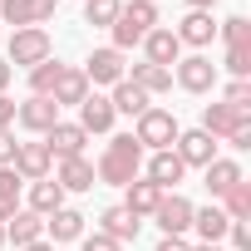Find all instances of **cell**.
Listing matches in <instances>:
<instances>
[{
  "instance_id": "obj_1",
  "label": "cell",
  "mask_w": 251,
  "mask_h": 251,
  "mask_svg": "<svg viewBox=\"0 0 251 251\" xmlns=\"http://www.w3.org/2000/svg\"><path fill=\"white\" fill-rule=\"evenodd\" d=\"M138 168H143L138 138H133V133H118V138H108V148H103L94 177H99V182H113V187H128V182H138Z\"/></svg>"
},
{
  "instance_id": "obj_2",
  "label": "cell",
  "mask_w": 251,
  "mask_h": 251,
  "mask_svg": "<svg viewBox=\"0 0 251 251\" xmlns=\"http://www.w3.org/2000/svg\"><path fill=\"white\" fill-rule=\"evenodd\" d=\"M153 25H158V5H153V0H128V5L118 10V20L108 25V30H113V50L123 54L128 45H143V35H148Z\"/></svg>"
},
{
  "instance_id": "obj_3",
  "label": "cell",
  "mask_w": 251,
  "mask_h": 251,
  "mask_svg": "<svg viewBox=\"0 0 251 251\" xmlns=\"http://www.w3.org/2000/svg\"><path fill=\"white\" fill-rule=\"evenodd\" d=\"M133 138H138V148L163 153V148H173V143H177V118H173L168 108H143V113H138Z\"/></svg>"
},
{
  "instance_id": "obj_4",
  "label": "cell",
  "mask_w": 251,
  "mask_h": 251,
  "mask_svg": "<svg viewBox=\"0 0 251 251\" xmlns=\"http://www.w3.org/2000/svg\"><path fill=\"white\" fill-rule=\"evenodd\" d=\"M45 59H54V45H50V35H45L40 25L10 35V59H5V64H25V69H35V64H45Z\"/></svg>"
},
{
  "instance_id": "obj_5",
  "label": "cell",
  "mask_w": 251,
  "mask_h": 251,
  "mask_svg": "<svg viewBox=\"0 0 251 251\" xmlns=\"http://www.w3.org/2000/svg\"><path fill=\"white\" fill-rule=\"evenodd\" d=\"M10 168H15V177H20V182H40V177H50V168H54V153H50L45 143H15V158H10Z\"/></svg>"
},
{
  "instance_id": "obj_6",
  "label": "cell",
  "mask_w": 251,
  "mask_h": 251,
  "mask_svg": "<svg viewBox=\"0 0 251 251\" xmlns=\"http://www.w3.org/2000/svg\"><path fill=\"white\" fill-rule=\"evenodd\" d=\"M241 128H251L246 108H231V103H207V113H202V133H212V138H236Z\"/></svg>"
},
{
  "instance_id": "obj_7",
  "label": "cell",
  "mask_w": 251,
  "mask_h": 251,
  "mask_svg": "<svg viewBox=\"0 0 251 251\" xmlns=\"http://www.w3.org/2000/svg\"><path fill=\"white\" fill-rule=\"evenodd\" d=\"M15 118L25 123L30 133H50L54 123H59V103H54V99H40V94H30L25 103H15Z\"/></svg>"
},
{
  "instance_id": "obj_8",
  "label": "cell",
  "mask_w": 251,
  "mask_h": 251,
  "mask_svg": "<svg viewBox=\"0 0 251 251\" xmlns=\"http://www.w3.org/2000/svg\"><path fill=\"white\" fill-rule=\"evenodd\" d=\"M177 84H182L187 94H207V89L217 84V64H212L207 54H187V59H177Z\"/></svg>"
},
{
  "instance_id": "obj_9",
  "label": "cell",
  "mask_w": 251,
  "mask_h": 251,
  "mask_svg": "<svg viewBox=\"0 0 251 251\" xmlns=\"http://www.w3.org/2000/svg\"><path fill=\"white\" fill-rule=\"evenodd\" d=\"M0 15H5L15 30H30V25L54 15V0H0Z\"/></svg>"
},
{
  "instance_id": "obj_10",
  "label": "cell",
  "mask_w": 251,
  "mask_h": 251,
  "mask_svg": "<svg viewBox=\"0 0 251 251\" xmlns=\"http://www.w3.org/2000/svg\"><path fill=\"white\" fill-rule=\"evenodd\" d=\"M177 158H182V168H207V163L217 158V138L202 133V128L177 133Z\"/></svg>"
},
{
  "instance_id": "obj_11",
  "label": "cell",
  "mask_w": 251,
  "mask_h": 251,
  "mask_svg": "<svg viewBox=\"0 0 251 251\" xmlns=\"http://www.w3.org/2000/svg\"><path fill=\"white\" fill-rule=\"evenodd\" d=\"M192 212H197V207H192L187 197H177V192L168 197V192H163V202H158V212H153V217H158V226H163L168 236H182V231L192 226Z\"/></svg>"
},
{
  "instance_id": "obj_12",
  "label": "cell",
  "mask_w": 251,
  "mask_h": 251,
  "mask_svg": "<svg viewBox=\"0 0 251 251\" xmlns=\"http://www.w3.org/2000/svg\"><path fill=\"white\" fill-rule=\"evenodd\" d=\"M84 143H89V133L79 128V123H54V128L45 133V148L54 158H84Z\"/></svg>"
},
{
  "instance_id": "obj_13",
  "label": "cell",
  "mask_w": 251,
  "mask_h": 251,
  "mask_svg": "<svg viewBox=\"0 0 251 251\" xmlns=\"http://www.w3.org/2000/svg\"><path fill=\"white\" fill-rule=\"evenodd\" d=\"M143 50H148V64H158V69H173L182 59V45H177L173 30H148L143 35Z\"/></svg>"
},
{
  "instance_id": "obj_14",
  "label": "cell",
  "mask_w": 251,
  "mask_h": 251,
  "mask_svg": "<svg viewBox=\"0 0 251 251\" xmlns=\"http://www.w3.org/2000/svg\"><path fill=\"white\" fill-rule=\"evenodd\" d=\"M84 79L89 84H118L123 79V54L108 45V50H94L89 54V64H84Z\"/></svg>"
},
{
  "instance_id": "obj_15",
  "label": "cell",
  "mask_w": 251,
  "mask_h": 251,
  "mask_svg": "<svg viewBox=\"0 0 251 251\" xmlns=\"http://www.w3.org/2000/svg\"><path fill=\"white\" fill-rule=\"evenodd\" d=\"M79 128H84V133H108V128H113V103H108L103 94H89V99L79 103Z\"/></svg>"
},
{
  "instance_id": "obj_16",
  "label": "cell",
  "mask_w": 251,
  "mask_h": 251,
  "mask_svg": "<svg viewBox=\"0 0 251 251\" xmlns=\"http://www.w3.org/2000/svg\"><path fill=\"white\" fill-rule=\"evenodd\" d=\"M182 173H187V168H182V158H177L173 148H163V153H153V158H148V182H153V187H163V192H168L173 182H182Z\"/></svg>"
},
{
  "instance_id": "obj_17",
  "label": "cell",
  "mask_w": 251,
  "mask_h": 251,
  "mask_svg": "<svg viewBox=\"0 0 251 251\" xmlns=\"http://www.w3.org/2000/svg\"><path fill=\"white\" fill-rule=\"evenodd\" d=\"M50 99L54 103H84L89 99V79H84V69H59V79H54V89H50Z\"/></svg>"
},
{
  "instance_id": "obj_18",
  "label": "cell",
  "mask_w": 251,
  "mask_h": 251,
  "mask_svg": "<svg viewBox=\"0 0 251 251\" xmlns=\"http://www.w3.org/2000/svg\"><path fill=\"white\" fill-rule=\"evenodd\" d=\"M64 192H89L94 187V163L89 158H59V177H54Z\"/></svg>"
},
{
  "instance_id": "obj_19",
  "label": "cell",
  "mask_w": 251,
  "mask_h": 251,
  "mask_svg": "<svg viewBox=\"0 0 251 251\" xmlns=\"http://www.w3.org/2000/svg\"><path fill=\"white\" fill-rule=\"evenodd\" d=\"M40 236H45V217H40V212H15V217H5V241L30 246V241H40Z\"/></svg>"
},
{
  "instance_id": "obj_20",
  "label": "cell",
  "mask_w": 251,
  "mask_h": 251,
  "mask_svg": "<svg viewBox=\"0 0 251 251\" xmlns=\"http://www.w3.org/2000/svg\"><path fill=\"white\" fill-rule=\"evenodd\" d=\"M173 35H177V45H212L217 25H212V15H207V10H192V15L173 30Z\"/></svg>"
},
{
  "instance_id": "obj_21",
  "label": "cell",
  "mask_w": 251,
  "mask_h": 251,
  "mask_svg": "<svg viewBox=\"0 0 251 251\" xmlns=\"http://www.w3.org/2000/svg\"><path fill=\"white\" fill-rule=\"evenodd\" d=\"M103 236H113L118 246H123V241H133V236H138V217L123 207V202L108 207V212H103Z\"/></svg>"
},
{
  "instance_id": "obj_22",
  "label": "cell",
  "mask_w": 251,
  "mask_h": 251,
  "mask_svg": "<svg viewBox=\"0 0 251 251\" xmlns=\"http://www.w3.org/2000/svg\"><path fill=\"white\" fill-rule=\"evenodd\" d=\"M108 103H113V113H133V118H138L143 108H153L148 94H143L138 84H128V79H118V84H113V99H108Z\"/></svg>"
},
{
  "instance_id": "obj_23",
  "label": "cell",
  "mask_w": 251,
  "mask_h": 251,
  "mask_svg": "<svg viewBox=\"0 0 251 251\" xmlns=\"http://www.w3.org/2000/svg\"><path fill=\"white\" fill-rule=\"evenodd\" d=\"M158 202H163V187H153V182H128V207L133 217H153L158 212Z\"/></svg>"
},
{
  "instance_id": "obj_24",
  "label": "cell",
  "mask_w": 251,
  "mask_h": 251,
  "mask_svg": "<svg viewBox=\"0 0 251 251\" xmlns=\"http://www.w3.org/2000/svg\"><path fill=\"white\" fill-rule=\"evenodd\" d=\"M128 84H138V89L153 99V94H168V89H173V69H158V64H133V79H128Z\"/></svg>"
},
{
  "instance_id": "obj_25",
  "label": "cell",
  "mask_w": 251,
  "mask_h": 251,
  "mask_svg": "<svg viewBox=\"0 0 251 251\" xmlns=\"http://www.w3.org/2000/svg\"><path fill=\"white\" fill-rule=\"evenodd\" d=\"M236 182H241V168H236V163H226V158H212V163H207V187H212V197H226Z\"/></svg>"
},
{
  "instance_id": "obj_26",
  "label": "cell",
  "mask_w": 251,
  "mask_h": 251,
  "mask_svg": "<svg viewBox=\"0 0 251 251\" xmlns=\"http://www.w3.org/2000/svg\"><path fill=\"white\" fill-rule=\"evenodd\" d=\"M59 207H64V187H59V182H50V177H40V182L30 187V212L50 217V212H59Z\"/></svg>"
},
{
  "instance_id": "obj_27",
  "label": "cell",
  "mask_w": 251,
  "mask_h": 251,
  "mask_svg": "<svg viewBox=\"0 0 251 251\" xmlns=\"http://www.w3.org/2000/svg\"><path fill=\"white\" fill-rule=\"evenodd\" d=\"M45 226H50V236H54V241H79V236H84V217H79L74 207L50 212V222H45Z\"/></svg>"
},
{
  "instance_id": "obj_28",
  "label": "cell",
  "mask_w": 251,
  "mask_h": 251,
  "mask_svg": "<svg viewBox=\"0 0 251 251\" xmlns=\"http://www.w3.org/2000/svg\"><path fill=\"white\" fill-rule=\"evenodd\" d=\"M192 226L202 231V241H222L231 222H226V212H222V207H202V212H192Z\"/></svg>"
},
{
  "instance_id": "obj_29",
  "label": "cell",
  "mask_w": 251,
  "mask_h": 251,
  "mask_svg": "<svg viewBox=\"0 0 251 251\" xmlns=\"http://www.w3.org/2000/svg\"><path fill=\"white\" fill-rule=\"evenodd\" d=\"M20 212V177L15 168H0V222Z\"/></svg>"
},
{
  "instance_id": "obj_30",
  "label": "cell",
  "mask_w": 251,
  "mask_h": 251,
  "mask_svg": "<svg viewBox=\"0 0 251 251\" xmlns=\"http://www.w3.org/2000/svg\"><path fill=\"white\" fill-rule=\"evenodd\" d=\"M222 212H226V222H246V217H251V182H246V177L226 192V207H222Z\"/></svg>"
},
{
  "instance_id": "obj_31",
  "label": "cell",
  "mask_w": 251,
  "mask_h": 251,
  "mask_svg": "<svg viewBox=\"0 0 251 251\" xmlns=\"http://www.w3.org/2000/svg\"><path fill=\"white\" fill-rule=\"evenodd\" d=\"M59 69H64V64H54V59H45V64H35V69H30V94H40V99H50V89H54V79H59Z\"/></svg>"
},
{
  "instance_id": "obj_32",
  "label": "cell",
  "mask_w": 251,
  "mask_h": 251,
  "mask_svg": "<svg viewBox=\"0 0 251 251\" xmlns=\"http://www.w3.org/2000/svg\"><path fill=\"white\" fill-rule=\"evenodd\" d=\"M123 10V0H84V20L89 25H113Z\"/></svg>"
},
{
  "instance_id": "obj_33",
  "label": "cell",
  "mask_w": 251,
  "mask_h": 251,
  "mask_svg": "<svg viewBox=\"0 0 251 251\" xmlns=\"http://www.w3.org/2000/svg\"><path fill=\"white\" fill-rule=\"evenodd\" d=\"M226 69L236 79H246L251 74V45H226Z\"/></svg>"
},
{
  "instance_id": "obj_34",
  "label": "cell",
  "mask_w": 251,
  "mask_h": 251,
  "mask_svg": "<svg viewBox=\"0 0 251 251\" xmlns=\"http://www.w3.org/2000/svg\"><path fill=\"white\" fill-rule=\"evenodd\" d=\"M222 35H226V45H251V25H246L241 15H231V20H222Z\"/></svg>"
},
{
  "instance_id": "obj_35",
  "label": "cell",
  "mask_w": 251,
  "mask_h": 251,
  "mask_svg": "<svg viewBox=\"0 0 251 251\" xmlns=\"http://www.w3.org/2000/svg\"><path fill=\"white\" fill-rule=\"evenodd\" d=\"M226 103H231V108H251V84H246V79H231V84H226Z\"/></svg>"
},
{
  "instance_id": "obj_36",
  "label": "cell",
  "mask_w": 251,
  "mask_h": 251,
  "mask_svg": "<svg viewBox=\"0 0 251 251\" xmlns=\"http://www.w3.org/2000/svg\"><path fill=\"white\" fill-rule=\"evenodd\" d=\"M226 236H231V246H236V251H251V226H246V222H231V226H226Z\"/></svg>"
},
{
  "instance_id": "obj_37",
  "label": "cell",
  "mask_w": 251,
  "mask_h": 251,
  "mask_svg": "<svg viewBox=\"0 0 251 251\" xmlns=\"http://www.w3.org/2000/svg\"><path fill=\"white\" fill-rule=\"evenodd\" d=\"M84 251H123L113 236H103V231H94V236H84Z\"/></svg>"
},
{
  "instance_id": "obj_38",
  "label": "cell",
  "mask_w": 251,
  "mask_h": 251,
  "mask_svg": "<svg viewBox=\"0 0 251 251\" xmlns=\"http://www.w3.org/2000/svg\"><path fill=\"white\" fill-rule=\"evenodd\" d=\"M10 123H15V103H10L5 94H0V133H5V128H10Z\"/></svg>"
},
{
  "instance_id": "obj_39",
  "label": "cell",
  "mask_w": 251,
  "mask_h": 251,
  "mask_svg": "<svg viewBox=\"0 0 251 251\" xmlns=\"http://www.w3.org/2000/svg\"><path fill=\"white\" fill-rule=\"evenodd\" d=\"M10 158H15V138L0 133V168H10Z\"/></svg>"
},
{
  "instance_id": "obj_40",
  "label": "cell",
  "mask_w": 251,
  "mask_h": 251,
  "mask_svg": "<svg viewBox=\"0 0 251 251\" xmlns=\"http://www.w3.org/2000/svg\"><path fill=\"white\" fill-rule=\"evenodd\" d=\"M158 251H187V241H182V236H163V241H158Z\"/></svg>"
},
{
  "instance_id": "obj_41",
  "label": "cell",
  "mask_w": 251,
  "mask_h": 251,
  "mask_svg": "<svg viewBox=\"0 0 251 251\" xmlns=\"http://www.w3.org/2000/svg\"><path fill=\"white\" fill-rule=\"evenodd\" d=\"M5 84H10V64L0 59V94H5Z\"/></svg>"
},
{
  "instance_id": "obj_42",
  "label": "cell",
  "mask_w": 251,
  "mask_h": 251,
  "mask_svg": "<svg viewBox=\"0 0 251 251\" xmlns=\"http://www.w3.org/2000/svg\"><path fill=\"white\" fill-rule=\"evenodd\" d=\"M20 251H54L50 241H30V246H20Z\"/></svg>"
},
{
  "instance_id": "obj_43",
  "label": "cell",
  "mask_w": 251,
  "mask_h": 251,
  "mask_svg": "<svg viewBox=\"0 0 251 251\" xmlns=\"http://www.w3.org/2000/svg\"><path fill=\"white\" fill-rule=\"evenodd\" d=\"M187 5H192V10H212V5H217V0H187Z\"/></svg>"
},
{
  "instance_id": "obj_44",
  "label": "cell",
  "mask_w": 251,
  "mask_h": 251,
  "mask_svg": "<svg viewBox=\"0 0 251 251\" xmlns=\"http://www.w3.org/2000/svg\"><path fill=\"white\" fill-rule=\"evenodd\" d=\"M187 251H222L217 241H202V246H187Z\"/></svg>"
},
{
  "instance_id": "obj_45",
  "label": "cell",
  "mask_w": 251,
  "mask_h": 251,
  "mask_svg": "<svg viewBox=\"0 0 251 251\" xmlns=\"http://www.w3.org/2000/svg\"><path fill=\"white\" fill-rule=\"evenodd\" d=\"M0 246H5V222H0Z\"/></svg>"
}]
</instances>
